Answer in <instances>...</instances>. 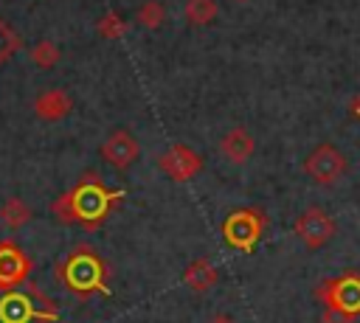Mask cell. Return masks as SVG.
I'll use <instances>...</instances> for the list:
<instances>
[{"mask_svg":"<svg viewBox=\"0 0 360 323\" xmlns=\"http://www.w3.org/2000/svg\"><path fill=\"white\" fill-rule=\"evenodd\" d=\"M70 110H73V101L62 87H51L34 98V112L42 121H62L70 115Z\"/></svg>","mask_w":360,"mask_h":323,"instance_id":"cell-12","label":"cell"},{"mask_svg":"<svg viewBox=\"0 0 360 323\" xmlns=\"http://www.w3.org/2000/svg\"><path fill=\"white\" fill-rule=\"evenodd\" d=\"M31 275V258L17 242H0V292L17 289Z\"/></svg>","mask_w":360,"mask_h":323,"instance_id":"cell-7","label":"cell"},{"mask_svg":"<svg viewBox=\"0 0 360 323\" xmlns=\"http://www.w3.org/2000/svg\"><path fill=\"white\" fill-rule=\"evenodd\" d=\"M59 312L42 292H20L3 289L0 295V323H37V320H56Z\"/></svg>","mask_w":360,"mask_h":323,"instance_id":"cell-3","label":"cell"},{"mask_svg":"<svg viewBox=\"0 0 360 323\" xmlns=\"http://www.w3.org/2000/svg\"><path fill=\"white\" fill-rule=\"evenodd\" d=\"M59 48L51 42V39H39L34 48H31V62L39 67V70H51L56 62H59Z\"/></svg>","mask_w":360,"mask_h":323,"instance_id":"cell-17","label":"cell"},{"mask_svg":"<svg viewBox=\"0 0 360 323\" xmlns=\"http://www.w3.org/2000/svg\"><path fill=\"white\" fill-rule=\"evenodd\" d=\"M208 323H236V320H233L231 315H225V312H219V315H214V317H211Z\"/></svg>","mask_w":360,"mask_h":323,"instance_id":"cell-21","label":"cell"},{"mask_svg":"<svg viewBox=\"0 0 360 323\" xmlns=\"http://www.w3.org/2000/svg\"><path fill=\"white\" fill-rule=\"evenodd\" d=\"M323 323H352V320L338 315V312H332V309H323Z\"/></svg>","mask_w":360,"mask_h":323,"instance_id":"cell-20","label":"cell"},{"mask_svg":"<svg viewBox=\"0 0 360 323\" xmlns=\"http://www.w3.org/2000/svg\"><path fill=\"white\" fill-rule=\"evenodd\" d=\"M256 152V140L245 126H233L222 135L219 140V154L231 163V166H245Z\"/></svg>","mask_w":360,"mask_h":323,"instance_id":"cell-11","label":"cell"},{"mask_svg":"<svg viewBox=\"0 0 360 323\" xmlns=\"http://www.w3.org/2000/svg\"><path fill=\"white\" fill-rule=\"evenodd\" d=\"M233 3H248V0H233Z\"/></svg>","mask_w":360,"mask_h":323,"instance_id":"cell-23","label":"cell"},{"mask_svg":"<svg viewBox=\"0 0 360 323\" xmlns=\"http://www.w3.org/2000/svg\"><path fill=\"white\" fill-rule=\"evenodd\" d=\"M138 140L127 132V129H112L110 135H107V140L101 143V157L112 166V169H118V171H124V169H129L135 160H138Z\"/></svg>","mask_w":360,"mask_h":323,"instance_id":"cell-10","label":"cell"},{"mask_svg":"<svg viewBox=\"0 0 360 323\" xmlns=\"http://www.w3.org/2000/svg\"><path fill=\"white\" fill-rule=\"evenodd\" d=\"M158 166H160V171L169 174L172 180L186 183V180H191L194 174L202 171V157H200L191 146L174 143V146H169V149L158 157Z\"/></svg>","mask_w":360,"mask_h":323,"instance_id":"cell-8","label":"cell"},{"mask_svg":"<svg viewBox=\"0 0 360 323\" xmlns=\"http://www.w3.org/2000/svg\"><path fill=\"white\" fill-rule=\"evenodd\" d=\"M53 278L62 281L79 298L107 292V267L90 247H76L62 264H56Z\"/></svg>","mask_w":360,"mask_h":323,"instance_id":"cell-2","label":"cell"},{"mask_svg":"<svg viewBox=\"0 0 360 323\" xmlns=\"http://www.w3.org/2000/svg\"><path fill=\"white\" fill-rule=\"evenodd\" d=\"M135 20H138V25H141V28L155 31V28H160V25H163V20H166V8H163V3H158V0H146V3L138 8Z\"/></svg>","mask_w":360,"mask_h":323,"instance_id":"cell-16","label":"cell"},{"mask_svg":"<svg viewBox=\"0 0 360 323\" xmlns=\"http://www.w3.org/2000/svg\"><path fill=\"white\" fill-rule=\"evenodd\" d=\"M217 281H219V272H217L214 261H211V258H205V256H202V258L188 261V264H186V270H183V284H186L191 292H197V295L208 292Z\"/></svg>","mask_w":360,"mask_h":323,"instance_id":"cell-13","label":"cell"},{"mask_svg":"<svg viewBox=\"0 0 360 323\" xmlns=\"http://www.w3.org/2000/svg\"><path fill=\"white\" fill-rule=\"evenodd\" d=\"M315 295L323 303V309H332L349 320L360 315V275L357 272H346V275L323 281L315 289Z\"/></svg>","mask_w":360,"mask_h":323,"instance_id":"cell-4","label":"cell"},{"mask_svg":"<svg viewBox=\"0 0 360 323\" xmlns=\"http://www.w3.org/2000/svg\"><path fill=\"white\" fill-rule=\"evenodd\" d=\"M37 323H51V320H37Z\"/></svg>","mask_w":360,"mask_h":323,"instance_id":"cell-24","label":"cell"},{"mask_svg":"<svg viewBox=\"0 0 360 323\" xmlns=\"http://www.w3.org/2000/svg\"><path fill=\"white\" fill-rule=\"evenodd\" d=\"M98 34L101 37H107V39H118V37H124L127 34V22L115 14V11H110V14H104L101 20H98Z\"/></svg>","mask_w":360,"mask_h":323,"instance_id":"cell-19","label":"cell"},{"mask_svg":"<svg viewBox=\"0 0 360 323\" xmlns=\"http://www.w3.org/2000/svg\"><path fill=\"white\" fill-rule=\"evenodd\" d=\"M124 199V188H107L96 174H84L79 185L51 202V213L62 225H82L84 230H98L115 202Z\"/></svg>","mask_w":360,"mask_h":323,"instance_id":"cell-1","label":"cell"},{"mask_svg":"<svg viewBox=\"0 0 360 323\" xmlns=\"http://www.w3.org/2000/svg\"><path fill=\"white\" fill-rule=\"evenodd\" d=\"M295 236L309 250H318L335 236V219L321 208H309L295 219Z\"/></svg>","mask_w":360,"mask_h":323,"instance_id":"cell-9","label":"cell"},{"mask_svg":"<svg viewBox=\"0 0 360 323\" xmlns=\"http://www.w3.org/2000/svg\"><path fill=\"white\" fill-rule=\"evenodd\" d=\"M183 14H186L188 25H208L217 20L219 6H217V0H186Z\"/></svg>","mask_w":360,"mask_h":323,"instance_id":"cell-15","label":"cell"},{"mask_svg":"<svg viewBox=\"0 0 360 323\" xmlns=\"http://www.w3.org/2000/svg\"><path fill=\"white\" fill-rule=\"evenodd\" d=\"M354 112H357V115H360V98H357V101H354Z\"/></svg>","mask_w":360,"mask_h":323,"instance_id":"cell-22","label":"cell"},{"mask_svg":"<svg viewBox=\"0 0 360 323\" xmlns=\"http://www.w3.org/2000/svg\"><path fill=\"white\" fill-rule=\"evenodd\" d=\"M262 233H264V213L256 208H239V211L228 213L222 222L225 244L239 250V253H253Z\"/></svg>","mask_w":360,"mask_h":323,"instance_id":"cell-5","label":"cell"},{"mask_svg":"<svg viewBox=\"0 0 360 323\" xmlns=\"http://www.w3.org/2000/svg\"><path fill=\"white\" fill-rule=\"evenodd\" d=\"M304 171H307L315 183L329 185V183H338V180L343 177V171H346V157H343L332 143H321V146H315V149L307 154Z\"/></svg>","mask_w":360,"mask_h":323,"instance_id":"cell-6","label":"cell"},{"mask_svg":"<svg viewBox=\"0 0 360 323\" xmlns=\"http://www.w3.org/2000/svg\"><path fill=\"white\" fill-rule=\"evenodd\" d=\"M17 51H20V34L0 20V65H6Z\"/></svg>","mask_w":360,"mask_h":323,"instance_id":"cell-18","label":"cell"},{"mask_svg":"<svg viewBox=\"0 0 360 323\" xmlns=\"http://www.w3.org/2000/svg\"><path fill=\"white\" fill-rule=\"evenodd\" d=\"M31 219V208L20 199V197H8L3 205H0V222L8 228V230H20L22 225H28Z\"/></svg>","mask_w":360,"mask_h":323,"instance_id":"cell-14","label":"cell"}]
</instances>
